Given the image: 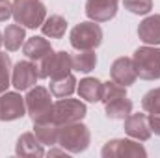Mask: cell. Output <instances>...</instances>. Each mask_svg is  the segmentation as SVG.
<instances>
[{
    "label": "cell",
    "instance_id": "cell-1",
    "mask_svg": "<svg viewBox=\"0 0 160 158\" xmlns=\"http://www.w3.org/2000/svg\"><path fill=\"white\" fill-rule=\"evenodd\" d=\"M24 102H26V112L34 123L52 121V106L54 104H52L48 89H45L41 86L30 87L24 97Z\"/></svg>",
    "mask_w": 160,
    "mask_h": 158
},
{
    "label": "cell",
    "instance_id": "cell-2",
    "mask_svg": "<svg viewBox=\"0 0 160 158\" xmlns=\"http://www.w3.org/2000/svg\"><path fill=\"white\" fill-rule=\"evenodd\" d=\"M13 19L24 28H41L47 19V9L41 0H13Z\"/></svg>",
    "mask_w": 160,
    "mask_h": 158
},
{
    "label": "cell",
    "instance_id": "cell-3",
    "mask_svg": "<svg viewBox=\"0 0 160 158\" xmlns=\"http://www.w3.org/2000/svg\"><path fill=\"white\" fill-rule=\"evenodd\" d=\"M91 134L88 130L86 125H82L80 121L77 123H69V125H62L60 126V134H58V143L67 151V153H84L89 145Z\"/></svg>",
    "mask_w": 160,
    "mask_h": 158
},
{
    "label": "cell",
    "instance_id": "cell-4",
    "mask_svg": "<svg viewBox=\"0 0 160 158\" xmlns=\"http://www.w3.org/2000/svg\"><path fill=\"white\" fill-rule=\"evenodd\" d=\"M138 77L143 80H160V48L147 45L136 48L132 56Z\"/></svg>",
    "mask_w": 160,
    "mask_h": 158
},
{
    "label": "cell",
    "instance_id": "cell-5",
    "mask_svg": "<svg viewBox=\"0 0 160 158\" xmlns=\"http://www.w3.org/2000/svg\"><path fill=\"white\" fill-rule=\"evenodd\" d=\"M69 41L77 50H95L102 43V30L95 21L80 22L71 30Z\"/></svg>",
    "mask_w": 160,
    "mask_h": 158
},
{
    "label": "cell",
    "instance_id": "cell-6",
    "mask_svg": "<svg viewBox=\"0 0 160 158\" xmlns=\"http://www.w3.org/2000/svg\"><path fill=\"white\" fill-rule=\"evenodd\" d=\"M38 67V75L39 78H60L71 73L73 69V56H69V52L60 50V52H52L48 58H45Z\"/></svg>",
    "mask_w": 160,
    "mask_h": 158
},
{
    "label": "cell",
    "instance_id": "cell-7",
    "mask_svg": "<svg viewBox=\"0 0 160 158\" xmlns=\"http://www.w3.org/2000/svg\"><path fill=\"white\" fill-rule=\"evenodd\" d=\"M88 110L86 104L78 99H60L58 102H54L52 106V121L56 125H69V123H77L86 117Z\"/></svg>",
    "mask_w": 160,
    "mask_h": 158
},
{
    "label": "cell",
    "instance_id": "cell-8",
    "mask_svg": "<svg viewBox=\"0 0 160 158\" xmlns=\"http://www.w3.org/2000/svg\"><path fill=\"white\" fill-rule=\"evenodd\" d=\"M38 78H39L38 67L32 62H17L11 71V86L17 91H26V89L34 87Z\"/></svg>",
    "mask_w": 160,
    "mask_h": 158
},
{
    "label": "cell",
    "instance_id": "cell-9",
    "mask_svg": "<svg viewBox=\"0 0 160 158\" xmlns=\"http://www.w3.org/2000/svg\"><path fill=\"white\" fill-rule=\"evenodd\" d=\"M104 158H128V156H147L142 143H136L132 140H112L102 147Z\"/></svg>",
    "mask_w": 160,
    "mask_h": 158
},
{
    "label": "cell",
    "instance_id": "cell-10",
    "mask_svg": "<svg viewBox=\"0 0 160 158\" xmlns=\"http://www.w3.org/2000/svg\"><path fill=\"white\" fill-rule=\"evenodd\" d=\"M26 114V102L24 99L17 93H2L0 95V121H15L21 119Z\"/></svg>",
    "mask_w": 160,
    "mask_h": 158
},
{
    "label": "cell",
    "instance_id": "cell-11",
    "mask_svg": "<svg viewBox=\"0 0 160 158\" xmlns=\"http://www.w3.org/2000/svg\"><path fill=\"white\" fill-rule=\"evenodd\" d=\"M119 0H88L86 15L95 22H108L118 13Z\"/></svg>",
    "mask_w": 160,
    "mask_h": 158
},
{
    "label": "cell",
    "instance_id": "cell-12",
    "mask_svg": "<svg viewBox=\"0 0 160 158\" xmlns=\"http://www.w3.org/2000/svg\"><path fill=\"white\" fill-rule=\"evenodd\" d=\"M110 77L114 82H118L121 86H125V87H128V86H132L136 78H138V73H136V67H134V63H132V58H118L114 63H112V67H110Z\"/></svg>",
    "mask_w": 160,
    "mask_h": 158
},
{
    "label": "cell",
    "instance_id": "cell-13",
    "mask_svg": "<svg viewBox=\"0 0 160 158\" xmlns=\"http://www.w3.org/2000/svg\"><path fill=\"white\" fill-rule=\"evenodd\" d=\"M125 132L138 141H147L153 134L151 126H149V116L130 114L128 117H125Z\"/></svg>",
    "mask_w": 160,
    "mask_h": 158
},
{
    "label": "cell",
    "instance_id": "cell-14",
    "mask_svg": "<svg viewBox=\"0 0 160 158\" xmlns=\"http://www.w3.org/2000/svg\"><path fill=\"white\" fill-rule=\"evenodd\" d=\"M22 52H24V56H26L28 60L36 62V65H38V63H41L45 58H48V56H50L54 50H52L50 43L45 39V37L34 36V37H30V39L24 43V47H22Z\"/></svg>",
    "mask_w": 160,
    "mask_h": 158
},
{
    "label": "cell",
    "instance_id": "cell-15",
    "mask_svg": "<svg viewBox=\"0 0 160 158\" xmlns=\"http://www.w3.org/2000/svg\"><path fill=\"white\" fill-rule=\"evenodd\" d=\"M138 36L145 45H160V15L145 17L138 26Z\"/></svg>",
    "mask_w": 160,
    "mask_h": 158
},
{
    "label": "cell",
    "instance_id": "cell-16",
    "mask_svg": "<svg viewBox=\"0 0 160 158\" xmlns=\"http://www.w3.org/2000/svg\"><path fill=\"white\" fill-rule=\"evenodd\" d=\"M15 153L19 156H43V143L38 140V136L34 132H26L17 140V147Z\"/></svg>",
    "mask_w": 160,
    "mask_h": 158
},
{
    "label": "cell",
    "instance_id": "cell-17",
    "mask_svg": "<svg viewBox=\"0 0 160 158\" xmlns=\"http://www.w3.org/2000/svg\"><path fill=\"white\" fill-rule=\"evenodd\" d=\"M102 93H104V84L97 78H84L78 84V95L80 99L88 101V102H99L102 101Z\"/></svg>",
    "mask_w": 160,
    "mask_h": 158
},
{
    "label": "cell",
    "instance_id": "cell-18",
    "mask_svg": "<svg viewBox=\"0 0 160 158\" xmlns=\"http://www.w3.org/2000/svg\"><path fill=\"white\" fill-rule=\"evenodd\" d=\"M75 89H77V78L71 73L60 78H50V95L56 99H65L73 95Z\"/></svg>",
    "mask_w": 160,
    "mask_h": 158
},
{
    "label": "cell",
    "instance_id": "cell-19",
    "mask_svg": "<svg viewBox=\"0 0 160 158\" xmlns=\"http://www.w3.org/2000/svg\"><path fill=\"white\" fill-rule=\"evenodd\" d=\"M34 134L38 136V140L43 145H56L58 134H60V125H56L54 121L34 123Z\"/></svg>",
    "mask_w": 160,
    "mask_h": 158
},
{
    "label": "cell",
    "instance_id": "cell-20",
    "mask_svg": "<svg viewBox=\"0 0 160 158\" xmlns=\"http://www.w3.org/2000/svg\"><path fill=\"white\" fill-rule=\"evenodd\" d=\"M65 30H67V21L62 15H50L41 24L43 36H47L50 39H62L65 36Z\"/></svg>",
    "mask_w": 160,
    "mask_h": 158
},
{
    "label": "cell",
    "instance_id": "cell-21",
    "mask_svg": "<svg viewBox=\"0 0 160 158\" xmlns=\"http://www.w3.org/2000/svg\"><path fill=\"white\" fill-rule=\"evenodd\" d=\"M24 26L21 24H9L6 26V32H4V45L9 52H15L21 48V45L24 43Z\"/></svg>",
    "mask_w": 160,
    "mask_h": 158
},
{
    "label": "cell",
    "instance_id": "cell-22",
    "mask_svg": "<svg viewBox=\"0 0 160 158\" xmlns=\"http://www.w3.org/2000/svg\"><path fill=\"white\" fill-rule=\"evenodd\" d=\"M132 114V102L127 97L106 102V117L108 119H125Z\"/></svg>",
    "mask_w": 160,
    "mask_h": 158
},
{
    "label": "cell",
    "instance_id": "cell-23",
    "mask_svg": "<svg viewBox=\"0 0 160 158\" xmlns=\"http://www.w3.org/2000/svg\"><path fill=\"white\" fill-rule=\"evenodd\" d=\"M97 65V54L93 50H78V54L73 56V69L80 73H89Z\"/></svg>",
    "mask_w": 160,
    "mask_h": 158
},
{
    "label": "cell",
    "instance_id": "cell-24",
    "mask_svg": "<svg viewBox=\"0 0 160 158\" xmlns=\"http://www.w3.org/2000/svg\"><path fill=\"white\" fill-rule=\"evenodd\" d=\"M142 108L147 112V114H155L160 116V87L157 89H151L143 95L142 99Z\"/></svg>",
    "mask_w": 160,
    "mask_h": 158
},
{
    "label": "cell",
    "instance_id": "cell-25",
    "mask_svg": "<svg viewBox=\"0 0 160 158\" xmlns=\"http://www.w3.org/2000/svg\"><path fill=\"white\" fill-rule=\"evenodd\" d=\"M11 60L8 54L0 52V95L6 93V89L11 86Z\"/></svg>",
    "mask_w": 160,
    "mask_h": 158
},
{
    "label": "cell",
    "instance_id": "cell-26",
    "mask_svg": "<svg viewBox=\"0 0 160 158\" xmlns=\"http://www.w3.org/2000/svg\"><path fill=\"white\" fill-rule=\"evenodd\" d=\"M121 97H127V87L121 86L118 82H106L104 84V93H102V102H110V101H116V99H121Z\"/></svg>",
    "mask_w": 160,
    "mask_h": 158
},
{
    "label": "cell",
    "instance_id": "cell-27",
    "mask_svg": "<svg viewBox=\"0 0 160 158\" xmlns=\"http://www.w3.org/2000/svg\"><path fill=\"white\" fill-rule=\"evenodd\" d=\"M123 6L134 15H147L153 9V0H123Z\"/></svg>",
    "mask_w": 160,
    "mask_h": 158
},
{
    "label": "cell",
    "instance_id": "cell-28",
    "mask_svg": "<svg viewBox=\"0 0 160 158\" xmlns=\"http://www.w3.org/2000/svg\"><path fill=\"white\" fill-rule=\"evenodd\" d=\"M13 15V4L9 0H0V22H6Z\"/></svg>",
    "mask_w": 160,
    "mask_h": 158
},
{
    "label": "cell",
    "instance_id": "cell-29",
    "mask_svg": "<svg viewBox=\"0 0 160 158\" xmlns=\"http://www.w3.org/2000/svg\"><path fill=\"white\" fill-rule=\"evenodd\" d=\"M149 126H151V132H155L157 136H160V116L149 114Z\"/></svg>",
    "mask_w": 160,
    "mask_h": 158
},
{
    "label": "cell",
    "instance_id": "cell-30",
    "mask_svg": "<svg viewBox=\"0 0 160 158\" xmlns=\"http://www.w3.org/2000/svg\"><path fill=\"white\" fill-rule=\"evenodd\" d=\"M60 155H65V149L63 151H48V156H60Z\"/></svg>",
    "mask_w": 160,
    "mask_h": 158
},
{
    "label": "cell",
    "instance_id": "cell-31",
    "mask_svg": "<svg viewBox=\"0 0 160 158\" xmlns=\"http://www.w3.org/2000/svg\"><path fill=\"white\" fill-rule=\"evenodd\" d=\"M4 45V34H0V47Z\"/></svg>",
    "mask_w": 160,
    "mask_h": 158
}]
</instances>
